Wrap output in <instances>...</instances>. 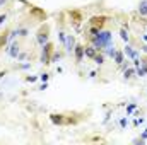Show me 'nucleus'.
<instances>
[{"label":"nucleus","instance_id":"f257e3e1","mask_svg":"<svg viewBox=\"0 0 147 145\" xmlns=\"http://www.w3.org/2000/svg\"><path fill=\"white\" fill-rule=\"evenodd\" d=\"M91 41H92V46H94L98 51H103L106 46L111 44L113 36H111L110 31H99L96 36H91Z\"/></svg>","mask_w":147,"mask_h":145},{"label":"nucleus","instance_id":"f03ea898","mask_svg":"<svg viewBox=\"0 0 147 145\" xmlns=\"http://www.w3.org/2000/svg\"><path fill=\"white\" fill-rule=\"evenodd\" d=\"M50 53H51V43L48 41L46 44H43V50H41V63L43 65L50 63Z\"/></svg>","mask_w":147,"mask_h":145},{"label":"nucleus","instance_id":"7ed1b4c3","mask_svg":"<svg viewBox=\"0 0 147 145\" xmlns=\"http://www.w3.org/2000/svg\"><path fill=\"white\" fill-rule=\"evenodd\" d=\"M123 55L128 58V60H135V58H139V51H135L128 43L125 44V48H123Z\"/></svg>","mask_w":147,"mask_h":145},{"label":"nucleus","instance_id":"20e7f679","mask_svg":"<svg viewBox=\"0 0 147 145\" xmlns=\"http://www.w3.org/2000/svg\"><path fill=\"white\" fill-rule=\"evenodd\" d=\"M74 53H75L77 63H80V62H82V56H86V55H84V46H82V44H77L75 50H74Z\"/></svg>","mask_w":147,"mask_h":145},{"label":"nucleus","instance_id":"39448f33","mask_svg":"<svg viewBox=\"0 0 147 145\" xmlns=\"http://www.w3.org/2000/svg\"><path fill=\"white\" fill-rule=\"evenodd\" d=\"M7 53H9V56L17 58V55H19V46H17V43H12V44L9 46V50H7Z\"/></svg>","mask_w":147,"mask_h":145},{"label":"nucleus","instance_id":"423d86ee","mask_svg":"<svg viewBox=\"0 0 147 145\" xmlns=\"http://www.w3.org/2000/svg\"><path fill=\"white\" fill-rule=\"evenodd\" d=\"M96 53H98V50H96L94 46H86V48H84V55H86L87 58H94Z\"/></svg>","mask_w":147,"mask_h":145},{"label":"nucleus","instance_id":"0eeeda50","mask_svg":"<svg viewBox=\"0 0 147 145\" xmlns=\"http://www.w3.org/2000/svg\"><path fill=\"white\" fill-rule=\"evenodd\" d=\"M74 43H75V39H74V36H72V34H67V43H65L67 53H72V51H74Z\"/></svg>","mask_w":147,"mask_h":145},{"label":"nucleus","instance_id":"6e6552de","mask_svg":"<svg viewBox=\"0 0 147 145\" xmlns=\"http://www.w3.org/2000/svg\"><path fill=\"white\" fill-rule=\"evenodd\" d=\"M137 10H139V14H140L142 17L147 15V0H142V2L139 3V9H137Z\"/></svg>","mask_w":147,"mask_h":145},{"label":"nucleus","instance_id":"1a4fd4ad","mask_svg":"<svg viewBox=\"0 0 147 145\" xmlns=\"http://www.w3.org/2000/svg\"><path fill=\"white\" fill-rule=\"evenodd\" d=\"M123 58H125L123 51H116V53H115V56H113V60H115V63H116V65H121V63H123Z\"/></svg>","mask_w":147,"mask_h":145},{"label":"nucleus","instance_id":"9d476101","mask_svg":"<svg viewBox=\"0 0 147 145\" xmlns=\"http://www.w3.org/2000/svg\"><path fill=\"white\" fill-rule=\"evenodd\" d=\"M38 43H39L41 46L48 43V31H46V33H39V34H38Z\"/></svg>","mask_w":147,"mask_h":145},{"label":"nucleus","instance_id":"9b49d317","mask_svg":"<svg viewBox=\"0 0 147 145\" xmlns=\"http://www.w3.org/2000/svg\"><path fill=\"white\" fill-rule=\"evenodd\" d=\"M103 51H105V55H106V56H110V58H113V56H115V53H116L118 50H116V48H113V46L110 44V46H106V48H105Z\"/></svg>","mask_w":147,"mask_h":145},{"label":"nucleus","instance_id":"f8f14e48","mask_svg":"<svg viewBox=\"0 0 147 145\" xmlns=\"http://www.w3.org/2000/svg\"><path fill=\"white\" fill-rule=\"evenodd\" d=\"M134 75H135V67H134V68H127V70L123 72V77H125V79H132Z\"/></svg>","mask_w":147,"mask_h":145},{"label":"nucleus","instance_id":"ddd939ff","mask_svg":"<svg viewBox=\"0 0 147 145\" xmlns=\"http://www.w3.org/2000/svg\"><path fill=\"white\" fill-rule=\"evenodd\" d=\"M120 38H121L125 43H128V33H127V29H125V28H121V29H120Z\"/></svg>","mask_w":147,"mask_h":145},{"label":"nucleus","instance_id":"4468645a","mask_svg":"<svg viewBox=\"0 0 147 145\" xmlns=\"http://www.w3.org/2000/svg\"><path fill=\"white\" fill-rule=\"evenodd\" d=\"M58 41H60L62 44H65V43H67V34H65V33H63L62 29L58 31Z\"/></svg>","mask_w":147,"mask_h":145},{"label":"nucleus","instance_id":"2eb2a0df","mask_svg":"<svg viewBox=\"0 0 147 145\" xmlns=\"http://www.w3.org/2000/svg\"><path fill=\"white\" fill-rule=\"evenodd\" d=\"M92 60H94L98 65H103V63H105V55H98V53H96V56H94Z\"/></svg>","mask_w":147,"mask_h":145},{"label":"nucleus","instance_id":"dca6fc26","mask_svg":"<svg viewBox=\"0 0 147 145\" xmlns=\"http://www.w3.org/2000/svg\"><path fill=\"white\" fill-rule=\"evenodd\" d=\"M63 116H58V114H51V121L53 123H63V119H62Z\"/></svg>","mask_w":147,"mask_h":145},{"label":"nucleus","instance_id":"f3484780","mask_svg":"<svg viewBox=\"0 0 147 145\" xmlns=\"http://www.w3.org/2000/svg\"><path fill=\"white\" fill-rule=\"evenodd\" d=\"M135 109H137V104H128V106H127V114L130 116V114H132Z\"/></svg>","mask_w":147,"mask_h":145},{"label":"nucleus","instance_id":"a211bd4d","mask_svg":"<svg viewBox=\"0 0 147 145\" xmlns=\"http://www.w3.org/2000/svg\"><path fill=\"white\" fill-rule=\"evenodd\" d=\"M60 56H62V53H55V55H53V56L50 58V63H55V62H57V60H58Z\"/></svg>","mask_w":147,"mask_h":145},{"label":"nucleus","instance_id":"6ab92c4d","mask_svg":"<svg viewBox=\"0 0 147 145\" xmlns=\"http://www.w3.org/2000/svg\"><path fill=\"white\" fill-rule=\"evenodd\" d=\"M48 79H50L48 73H41V75H39V80H41V82H48Z\"/></svg>","mask_w":147,"mask_h":145},{"label":"nucleus","instance_id":"aec40b11","mask_svg":"<svg viewBox=\"0 0 147 145\" xmlns=\"http://www.w3.org/2000/svg\"><path fill=\"white\" fill-rule=\"evenodd\" d=\"M144 123H146V118H139V119H135V121H134V125H135V126L144 125Z\"/></svg>","mask_w":147,"mask_h":145},{"label":"nucleus","instance_id":"412c9836","mask_svg":"<svg viewBox=\"0 0 147 145\" xmlns=\"http://www.w3.org/2000/svg\"><path fill=\"white\" fill-rule=\"evenodd\" d=\"M120 126H121L123 130L127 128V118H121V119H120Z\"/></svg>","mask_w":147,"mask_h":145},{"label":"nucleus","instance_id":"4be33fe9","mask_svg":"<svg viewBox=\"0 0 147 145\" xmlns=\"http://www.w3.org/2000/svg\"><path fill=\"white\" fill-rule=\"evenodd\" d=\"M38 80V75H31V77H28V82H36Z\"/></svg>","mask_w":147,"mask_h":145},{"label":"nucleus","instance_id":"5701e85b","mask_svg":"<svg viewBox=\"0 0 147 145\" xmlns=\"http://www.w3.org/2000/svg\"><path fill=\"white\" fill-rule=\"evenodd\" d=\"M26 56H28L26 53H19V55H17V60H26Z\"/></svg>","mask_w":147,"mask_h":145},{"label":"nucleus","instance_id":"b1692460","mask_svg":"<svg viewBox=\"0 0 147 145\" xmlns=\"http://www.w3.org/2000/svg\"><path fill=\"white\" fill-rule=\"evenodd\" d=\"M29 67H31V65H29V63H28V62H26V63H22V65H21V68H22V70H28V68H29Z\"/></svg>","mask_w":147,"mask_h":145},{"label":"nucleus","instance_id":"393cba45","mask_svg":"<svg viewBox=\"0 0 147 145\" xmlns=\"http://www.w3.org/2000/svg\"><path fill=\"white\" fill-rule=\"evenodd\" d=\"M5 19H7V17H5V14H2V15H0V24H3V21H5Z\"/></svg>","mask_w":147,"mask_h":145},{"label":"nucleus","instance_id":"a878e982","mask_svg":"<svg viewBox=\"0 0 147 145\" xmlns=\"http://www.w3.org/2000/svg\"><path fill=\"white\" fill-rule=\"evenodd\" d=\"M142 51H144V53H147V44H144V46H142Z\"/></svg>","mask_w":147,"mask_h":145},{"label":"nucleus","instance_id":"bb28decb","mask_svg":"<svg viewBox=\"0 0 147 145\" xmlns=\"http://www.w3.org/2000/svg\"><path fill=\"white\" fill-rule=\"evenodd\" d=\"M142 39H144V41L147 43V33H146V34H142Z\"/></svg>","mask_w":147,"mask_h":145},{"label":"nucleus","instance_id":"cd10ccee","mask_svg":"<svg viewBox=\"0 0 147 145\" xmlns=\"http://www.w3.org/2000/svg\"><path fill=\"white\" fill-rule=\"evenodd\" d=\"M5 2H7V0H0V5H3V3H5Z\"/></svg>","mask_w":147,"mask_h":145},{"label":"nucleus","instance_id":"c85d7f7f","mask_svg":"<svg viewBox=\"0 0 147 145\" xmlns=\"http://www.w3.org/2000/svg\"><path fill=\"white\" fill-rule=\"evenodd\" d=\"M146 33H147V29H146Z\"/></svg>","mask_w":147,"mask_h":145}]
</instances>
